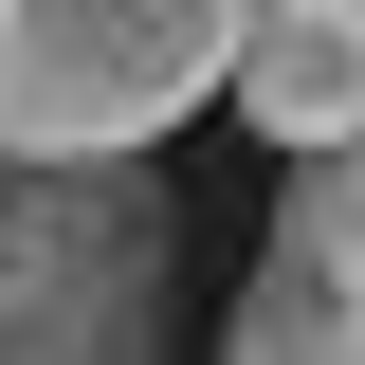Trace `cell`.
Wrapping results in <instances>:
<instances>
[{
  "mask_svg": "<svg viewBox=\"0 0 365 365\" xmlns=\"http://www.w3.org/2000/svg\"><path fill=\"white\" fill-rule=\"evenodd\" d=\"M182 329V220L146 146H0V365H146Z\"/></svg>",
  "mask_w": 365,
  "mask_h": 365,
  "instance_id": "1",
  "label": "cell"
},
{
  "mask_svg": "<svg viewBox=\"0 0 365 365\" xmlns=\"http://www.w3.org/2000/svg\"><path fill=\"white\" fill-rule=\"evenodd\" d=\"M256 0H0V146H165Z\"/></svg>",
  "mask_w": 365,
  "mask_h": 365,
  "instance_id": "2",
  "label": "cell"
},
{
  "mask_svg": "<svg viewBox=\"0 0 365 365\" xmlns=\"http://www.w3.org/2000/svg\"><path fill=\"white\" fill-rule=\"evenodd\" d=\"M220 110L274 146V165H292V146H365V0H256Z\"/></svg>",
  "mask_w": 365,
  "mask_h": 365,
  "instance_id": "3",
  "label": "cell"
},
{
  "mask_svg": "<svg viewBox=\"0 0 365 365\" xmlns=\"http://www.w3.org/2000/svg\"><path fill=\"white\" fill-rule=\"evenodd\" d=\"M274 274H311L329 347H365V146H292V182H274Z\"/></svg>",
  "mask_w": 365,
  "mask_h": 365,
  "instance_id": "4",
  "label": "cell"
}]
</instances>
